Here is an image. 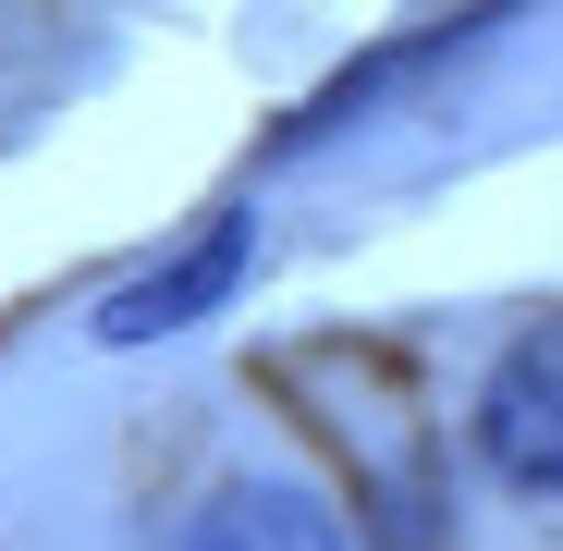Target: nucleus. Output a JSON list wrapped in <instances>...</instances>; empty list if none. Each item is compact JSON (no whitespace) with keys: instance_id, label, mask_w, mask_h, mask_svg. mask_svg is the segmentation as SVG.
<instances>
[{"instance_id":"2","label":"nucleus","mask_w":563,"mask_h":551,"mask_svg":"<svg viewBox=\"0 0 563 551\" xmlns=\"http://www.w3.org/2000/svg\"><path fill=\"white\" fill-rule=\"evenodd\" d=\"M245 269H257V209H209L184 245H159L147 269H123V283L99 295V343H172V331H197L245 295Z\"/></svg>"},{"instance_id":"3","label":"nucleus","mask_w":563,"mask_h":551,"mask_svg":"<svg viewBox=\"0 0 563 551\" xmlns=\"http://www.w3.org/2000/svg\"><path fill=\"white\" fill-rule=\"evenodd\" d=\"M184 551H355L343 539V515L307 491V478H221L209 503H197V527H184Z\"/></svg>"},{"instance_id":"1","label":"nucleus","mask_w":563,"mask_h":551,"mask_svg":"<svg viewBox=\"0 0 563 551\" xmlns=\"http://www.w3.org/2000/svg\"><path fill=\"white\" fill-rule=\"evenodd\" d=\"M465 441L478 466L527 503H563V307L527 319L490 367H478V405H465Z\"/></svg>"}]
</instances>
